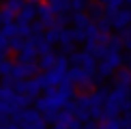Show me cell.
Returning a JSON list of instances; mask_svg holds the SVG:
<instances>
[{"label":"cell","mask_w":131,"mask_h":129,"mask_svg":"<svg viewBox=\"0 0 131 129\" xmlns=\"http://www.w3.org/2000/svg\"><path fill=\"white\" fill-rule=\"evenodd\" d=\"M82 129H101V125H99V121H86V125Z\"/></svg>","instance_id":"2e32d148"},{"label":"cell","mask_w":131,"mask_h":129,"mask_svg":"<svg viewBox=\"0 0 131 129\" xmlns=\"http://www.w3.org/2000/svg\"><path fill=\"white\" fill-rule=\"evenodd\" d=\"M24 45H26V37H21V35H15V37H11V52H21L24 50Z\"/></svg>","instance_id":"4fadbf2b"},{"label":"cell","mask_w":131,"mask_h":129,"mask_svg":"<svg viewBox=\"0 0 131 129\" xmlns=\"http://www.w3.org/2000/svg\"><path fill=\"white\" fill-rule=\"evenodd\" d=\"M26 2H28V0H4V9L11 11L13 15H17L19 11L26 7Z\"/></svg>","instance_id":"7c38bea8"},{"label":"cell","mask_w":131,"mask_h":129,"mask_svg":"<svg viewBox=\"0 0 131 129\" xmlns=\"http://www.w3.org/2000/svg\"><path fill=\"white\" fill-rule=\"evenodd\" d=\"M43 90H45V84H43V78H41V75H35V78L26 80V95H28L32 101L39 99Z\"/></svg>","instance_id":"277c9868"},{"label":"cell","mask_w":131,"mask_h":129,"mask_svg":"<svg viewBox=\"0 0 131 129\" xmlns=\"http://www.w3.org/2000/svg\"><path fill=\"white\" fill-rule=\"evenodd\" d=\"M15 123H19L21 129H47V121L43 118V114L39 110H30V107H26V110H19L17 114L13 116Z\"/></svg>","instance_id":"6da1fadb"},{"label":"cell","mask_w":131,"mask_h":129,"mask_svg":"<svg viewBox=\"0 0 131 129\" xmlns=\"http://www.w3.org/2000/svg\"><path fill=\"white\" fill-rule=\"evenodd\" d=\"M41 78H43L45 88H58L60 84L69 82V69H64V67H54V69H50V71H43Z\"/></svg>","instance_id":"3957f363"},{"label":"cell","mask_w":131,"mask_h":129,"mask_svg":"<svg viewBox=\"0 0 131 129\" xmlns=\"http://www.w3.org/2000/svg\"><path fill=\"white\" fill-rule=\"evenodd\" d=\"M37 60H39V52H37V47L32 45L28 39H26L24 50L17 54V62H37Z\"/></svg>","instance_id":"52a82bcc"},{"label":"cell","mask_w":131,"mask_h":129,"mask_svg":"<svg viewBox=\"0 0 131 129\" xmlns=\"http://www.w3.org/2000/svg\"><path fill=\"white\" fill-rule=\"evenodd\" d=\"M56 62H58V54H43V56H39V60H37V64H39V69L41 71H50V69L56 67Z\"/></svg>","instance_id":"9c48e42d"},{"label":"cell","mask_w":131,"mask_h":129,"mask_svg":"<svg viewBox=\"0 0 131 129\" xmlns=\"http://www.w3.org/2000/svg\"><path fill=\"white\" fill-rule=\"evenodd\" d=\"M71 22H73V28H80V30H86L88 26L92 24L88 11H80V13H71Z\"/></svg>","instance_id":"ba28073f"},{"label":"cell","mask_w":131,"mask_h":129,"mask_svg":"<svg viewBox=\"0 0 131 129\" xmlns=\"http://www.w3.org/2000/svg\"><path fill=\"white\" fill-rule=\"evenodd\" d=\"M105 19L112 24L114 30L123 32L131 26V9L123 7V9H105Z\"/></svg>","instance_id":"7a4b0ae2"},{"label":"cell","mask_w":131,"mask_h":129,"mask_svg":"<svg viewBox=\"0 0 131 129\" xmlns=\"http://www.w3.org/2000/svg\"><path fill=\"white\" fill-rule=\"evenodd\" d=\"M37 19H39L45 28H54V26H56V13H54V9L47 2L39 7V17H37Z\"/></svg>","instance_id":"8992f818"},{"label":"cell","mask_w":131,"mask_h":129,"mask_svg":"<svg viewBox=\"0 0 131 129\" xmlns=\"http://www.w3.org/2000/svg\"><path fill=\"white\" fill-rule=\"evenodd\" d=\"M75 32H73V28H64L62 30V37H60V43H58V45H60V54H73V50H75Z\"/></svg>","instance_id":"5b68a950"},{"label":"cell","mask_w":131,"mask_h":129,"mask_svg":"<svg viewBox=\"0 0 131 129\" xmlns=\"http://www.w3.org/2000/svg\"><path fill=\"white\" fill-rule=\"evenodd\" d=\"M13 64L15 62H11V60H7V58H4L2 62H0V78H11V71H13Z\"/></svg>","instance_id":"9a60e30c"},{"label":"cell","mask_w":131,"mask_h":129,"mask_svg":"<svg viewBox=\"0 0 131 129\" xmlns=\"http://www.w3.org/2000/svg\"><path fill=\"white\" fill-rule=\"evenodd\" d=\"M125 2H127V4H131V0H125Z\"/></svg>","instance_id":"d6986e66"},{"label":"cell","mask_w":131,"mask_h":129,"mask_svg":"<svg viewBox=\"0 0 131 129\" xmlns=\"http://www.w3.org/2000/svg\"><path fill=\"white\" fill-rule=\"evenodd\" d=\"M88 15H90V19L92 22H99L105 17V9H103V4L101 2H97V4H88Z\"/></svg>","instance_id":"8fae6325"},{"label":"cell","mask_w":131,"mask_h":129,"mask_svg":"<svg viewBox=\"0 0 131 129\" xmlns=\"http://www.w3.org/2000/svg\"><path fill=\"white\" fill-rule=\"evenodd\" d=\"M47 4L54 9V13H67L71 11V0H47Z\"/></svg>","instance_id":"30bf717a"},{"label":"cell","mask_w":131,"mask_h":129,"mask_svg":"<svg viewBox=\"0 0 131 129\" xmlns=\"http://www.w3.org/2000/svg\"><path fill=\"white\" fill-rule=\"evenodd\" d=\"M127 30H129V32H131V26H129V28H127Z\"/></svg>","instance_id":"ffe728a7"},{"label":"cell","mask_w":131,"mask_h":129,"mask_svg":"<svg viewBox=\"0 0 131 129\" xmlns=\"http://www.w3.org/2000/svg\"><path fill=\"white\" fill-rule=\"evenodd\" d=\"M84 2H88V0H84Z\"/></svg>","instance_id":"44dd1931"},{"label":"cell","mask_w":131,"mask_h":129,"mask_svg":"<svg viewBox=\"0 0 131 129\" xmlns=\"http://www.w3.org/2000/svg\"><path fill=\"white\" fill-rule=\"evenodd\" d=\"M127 67H129V71H131V54H129V58H127Z\"/></svg>","instance_id":"ac0fdd59"},{"label":"cell","mask_w":131,"mask_h":129,"mask_svg":"<svg viewBox=\"0 0 131 129\" xmlns=\"http://www.w3.org/2000/svg\"><path fill=\"white\" fill-rule=\"evenodd\" d=\"M0 129H9V121H0Z\"/></svg>","instance_id":"e0dca14e"},{"label":"cell","mask_w":131,"mask_h":129,"mask_svg":"<svg viewBox=\"0 0 131 129\" xmlns=\"http://www.w3.org/2000/svg\"><path fill=\"white\" fill-rule=\"evenodd\" d=\"M9 52H11V37H7L2 30H0V54L7 56Z\"/></svg>","instance_id":"5bb4252c"}]
</instances>
